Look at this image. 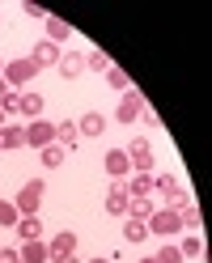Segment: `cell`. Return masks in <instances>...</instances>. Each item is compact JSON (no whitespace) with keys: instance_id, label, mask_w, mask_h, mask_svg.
Wrapping results in <instances>:
<instances>
[{"instance_id":"28","label":"cell","mask_w":212,"mask_h":263,"mask_svg":"<svg viewBox=\"0 0 212 263\" xmlns=\"http://www.w3.org/2000/svg\"><path fill=\"white\" fill-rule=\"evenodd\" d=\"M0 263H22V255L17 251H0Z\"/></svg>"},{"instance_id":"15","label":"cell","mask_w":212,"mask_h":263,"mask_svg":"<svg viewBox=\"0 0 212 263\" xmlns=\"http://www.w3.org/2000/svg\"><path fill=\"white\" fill-rule=\"evenodd\" d=\"M68 34H72V26L64 22V17H47V43H55V47H60Z\"/></svg>"},{"instance_id":"33","label":"cell","mask_w":212,"mask_h":263,"mask_svg":"<svg viewBox=\"0 0 212 263\" xmlns=\"http://www.w3.org/2000/svg\"><path fill=\"white\" fill-rule=\"evenodd\" d=\"M140 263H153V259H140Z\"/></svg>"},{"instance_id":"31","label":"cell","mask_w":212,"mask_h":263,"mask_svg":"<svg viewBox=\"0 0 212 263\" xmlns=\"http://www.w3.org/2000/svg\"><path fill=\"white\" fill-rule=\"evenodd\" d=\"M0 127H5V110H0Z\"/></svg>"},{"instance_id":"13","label":"cell","mask_w":212,"mask_h":263,"mask_svg":"<svg viewBox=\"0 0 212 263\" xmlns=\"http://www.w3.org/2000/svg\"><path fill=\"white\" fill-rule=\"evenodd\" d=\"M30 60H34V68H47V64H60V47L43 39V43L34 47V55H30Z\"/></svg>"},{"instance_id":"16","label":"cell","mask_w":212,"mask_h":263,"mask_svg":"<svg viewBox=\"0 0 212 263\" xmlns=\"http://www.w3.org/2000/svg\"><path fill=\"white\" fill-rule=\"evenodd\" d=\"M76 140H81L76 123H68V119H64V123H55V144H60V149H72Z\"/></svg>"},{"instance_id":"24","label":"cell","mask_w":212,"mask_h":263,"mask_svg":"<svg viewBox=\"0 0 212 263\" xmlns=\"http://www.w3.org/2000/svg\"><path fill=\"white\" fill-rule=\"evenodd\" d=\"M85 68H93V72H106V68H110V60H106V51H98V47H93V51L85 55Z\"/></svg>"},{"instance_id":"21","label":"cell","mask_w":212,"mask_h":263,"mask_svg":"<svg viewBox=\"0 0 212 263\" xmlns=\"http://www.w3.org/2000/svg\"><path fill=\"white\" fill-rule=\"evenodd\" d=\"M17 110H22V115H30V119H38V115H43V98H38V93H22Z\"/></svg>"},{"instance_id":"6","label":"cell","mask_w":212,"mask_h":263,"mask_svg":"<svg viewBox=\"0 0 212 263\" xmlns=\"http://www.w3.org/2000/svg\"><path fill=\"white\" fill-rule=\"evenodd\" d=\"M153 195H161L170 208H183V204H187V191L178 187L174 178H153Z\"/></svg>"},{"instance_id":"8","label":"cell","mask_w":212,"mask_h":263,"mask_svg":"<svg viewBox=\"0 0 212 263\" xmlns=\"http://www.w3.org/2000/svg\"><path fill=\"white\" fill-rule=\"evenodd\" d=\"M68 255H76V234H68V229H64V234H55L51 242H47V259H68Z\"/></svg>"},{"instance_id":"2","label":"cell","mask_w":212,"mask_h":263,"mask_svg":"<svg viewBox=\"0 0 212 263\" xmlns=\"http://www.w3.org/2000/svg\"><path fill=\"white\" fill-rule=\"evenodd\" d=\"M0 77H5V85H9L13 93H17L22 85H30V81H34V77H38V68H34V60H30V55H26V60H13V64H9V68H0Z\"/></svg>"},{"instance_id":"22","label":"cell","mask_w":212,"mask_h":263,"mask_svg":"<svg viewBox=\"0 0 212 263\" xmlns=\"http://www.w3.org/2000/svg\"><path fill=\"white\" fill-rule=\"evenodd\" d=\"M127 195H153V174H136L132 187H127Z\"/></svg>"},{"instance_id":"18","label":"cell","mask_w":212,"mask_h":263,"mask_svg":"<svg viewBox=\"0 0 212 263\" xmlns=\"http://www.w3.org/2000/svg\"><path fill=\"white\" fill-rule=\"evenodd\" d=\"M178 255H183V259H204V238L200 234H187L183 246H178Z\"/></svg>"},{"instance_id":"10","label":"cell","mask_w":212,"mask_h":263,"mask_svg":"<svg viewBox=\"0 0 212 263\" xmlns=\"http://www.w3.org/2000/svg\"><path fill=\"white\" fill-rule=\"evenodd\" d=\"M81 72H85V55L64 51V55H60V77H64V81H72V77H81Z\"/></svg>"},{"instance_id":"3","label":"cell","mask_w":212,"mask_h":263,"mask_svg":"<svg viewBox=\"0 0 212 263\" xmlns=\"http://www.w3.org/2000/svg\"><path fill=\"white\" fill-rule=\"evenodd\" d=\"M43 178H30V183L17 191V200H13V208H17V217H34L38 212V204H43Z\"/></svg>"},{"instance_id":"5","label":"cell","mask_w":212,"mask_h":263,"mask_svg":"<svg viewBox=\"0 0 212 263\" xmlns=\"http://www.w3.org/2000/svg\"><path fill=\"white\" fill-rule=\"evenodd\" d=\"M123 153H127V161H132L136 174H149L153 170V149H149V140H144V136H136L132 149H123Z\"/></svg>"},{"instance_id":"32","label":"cell","mask_w":212,"mask_h":263,"mask_svg":"<svg viewBox=\"0 0 212 263\" xmlns=\"http://www.w3.org/2000/svg\"><path fill=\"white\" fill-rule=\"evenodd\" d=\"M89 263H106V259H89Z\"/></svg>"},{"instance_id":"7","label":"cell","mask_w":212,"mask_h":263,"mask_svg":"<svg viewBox=\"0 0 212 263\" xmlns=\"http://www.w3.org/2000/svg\"><path fill=\"white\" fill-rule=\"evenodd\" d=\"M140 110H144V98H140L136 89H123V98H119V110H115V119H119V123H132V119H140Z\"/></svg>"},{"instance_id":"25","label":"cell","mask_w":212,"mask_h":263,"mask_svg":"<svg viewBox=\"0 0 212 263\" xmlns=\"http://www.w3.org/2000/svg\"><path fill=\"white\" fill-rule=\"evenodd\" d=\"M153 263H183V255H178V246H170V242H161V251L153 255Z\"/></svg>"},{"instance_id":"26","label":"cell","mask_w":212,"mask_h":263,"mask_svg":"<svg viewBox=\"0 0 212 263\" xmlns=\"http://www.w3.org/2000/svg\"><path fill=\"white\" fill-rule=\"evenodd\" d=\"M22 217H17V208H13L9 200H0V225H17Z\"/></svg>"},{"instance_id":"20","label":"cell","mask_w":212,"mask_h":263,"mask_svg":"<svg viewBox=\"0 0 212 263\" xmlns=\"http://www.w3.org/2000/svg\"><path fill=\"white\" fill-rule=\"evenodd\" d=\"M22 144H26L22 127H0V149H22Z\"/></svg>"},{"instance_id":"4","label":"cell","mask_w":212,"mask_h":263,"mask_svg":"<svg viewBox=\"0 0 212 263\" xmlns=\"http://www.w3.org/2000/svg\"><path fill=\"white\" fill-rule=\"evenodd\" d=\"M22 132H26L30 149H47V144H55V123H47V119H30V127H22Z\"/></svg>"},{"instance_id":"11","label":"cell","mask_w":212,"mask_h":263,"mask_svg":"<svg viewBox=\"0 0 212 263\" xmlns=\"http://www.w3.org/2000/svg\"><path fill=\"white\" fill-rule=\"evenodd\" d=\"M106 174H110V178L132 174V161H127V153H123V149H110V153H106Z\"/></svg>"},{"instance_id":"14","label":"cell","mask_w":212,"mask_h":263,"mask_svg":"<svg viewBox=\"0 0 212 263\" xmlns=\"http://www.w3.org/2000/svg\"><path fill=\"white\" fill-rule=\"evenodd\" d=\"M22 263H51V259H47V242L38 238V242H22Z\"/></svg>"},{"instance_id":"1","label":"cell","mask_w":212,"mask_h":263,"mask_svg":"<svg viewBox=\"0 0 212 263\" xmlns=\"http://www.w3.org/2000/svg\"><path fill=\"white\" fill-rule=\"evenodd\" d=\"M149 234H157L161 242H170L174 234H183V221H178V208H153V217L144 221Z\"/></svg>"},{"instance_id":"17","label":"cell","mask_w":212,"mask_h":263,"mask_svg":"<svg viewBox=\"0 0 212 263\" xmlns=\"http://www.w3.org/2000/svg\"><path fill=\"white\" fill-rule=\"evenodd\" d=\"M13 229L22 234V242H38V238H43V225H38V217H22Z\"/></svg>"},{"instance_id":"27","label":"cell","mask_w":212,"mask_h":263,"mask_svg":"<svg viewBox=\"0 0 212 263\" xmlns=\"http://www.w3.org/2000/svg\"><path fill=\"white\" fill-rule=\"evenodd\" d=\"M106 81H110V89H127V72L123 68H106Z\"/></svg>"},{"instance_id":"23","label":"cell","mask_w":212,"mask_h":263,"mask_svg":"<svg viewBox=\"0 0 212 263\" xmlns=\"http://www.w3.org/2000/svg\"><path fill=\"white\" fill-rule=\"evenodd\" d=\"M38 153H43V166H51V170L64 166V149L60 144H47V149H38Z\"/></svg>"},{"instance_id":"12","label":"cell","mask_w":212,"mask_h":263,"mask_svg":"<svg viewBox=\"0 0 212 263\" xmlns=\"http://www.w3.org/2000/svg\"><path fill=\"white\" fill-rule=\"evenodd\" d=\"M76 132H81V136H102V132H106V115H98V110H89V115H81V123H76Z\"/></svg>"},{"instance_id":"19","label":"cell","mask_w":212,"mask_h":263,"mask_svg":"<svg viewBox=\"0 0 212 263\" xmlns=\"http://www.w3.org/2000/svg\"><path fill=\"white\" fill-rule=\"evenodd\" d=\"M123 238H127V242H144V238H149V225L136 221V217H127V221H123Z\"/></svg>"},{"instance_id":"30","label":"cell","mask_w":212,"mask_h":263,"mask_svg":"<svg viewBox=\"0 0 212 263\" xmlns=\"http://www.w3.org/2000/svg\"><path fill=\"white\" fill-rule=\"evenodd\" d=\"M55 263H76V255H68V259H55Z\"/></svg>"},{"instance_id":"9","label":"cell","mask_w":212,"mask_h":263,"mask_svg":"<svg viewBox=\"0 0 212 263\" xmlns=\"http://www.w3.org/2000/svg\"><path fill=\"white\" fill-rule=\"evenodd\" d=\"M106 212H115V217H127V183L123 178H115L106 191Z\"/></svg>"},{"instance_id":"29","label":"cell","mask_w":212,"mask_h":263,"mask_svg":"<svg viewBox=\"0 0 212 263\" xmlns=\"http://www.w3.org/2000/svg\"><path fill=\"white\" fill-rule=\"evenodd\" d=\"M5 93H9V85H5V77H0V98H5Z\"/></svg>"}]
</instances>
